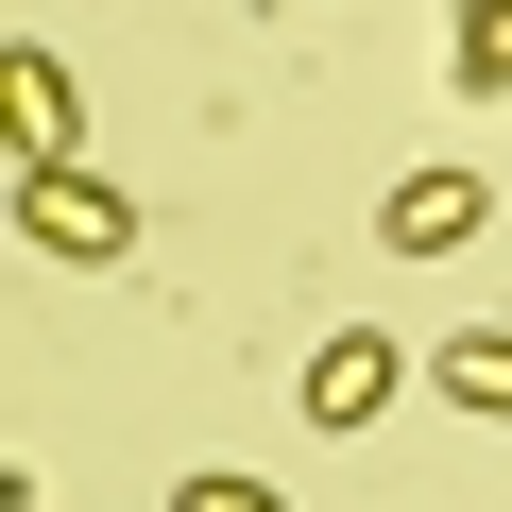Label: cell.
Masks as SVG:
<instances>
[{"label": "cell", "mask_w": 512, "mask_h": 512, "mask_svg": "<svg viewBox=\"0 0 512 512\" xmlns=\"http://www.w3.org/2000/svg\"><path fill=\"white\" fill-rule=\"evenodd\" d=\"M18 239L69 256V274H120L137 256V188H103L86 154H52V171H18Z\"/></svg>", "instance_id": "cell-1"}, {"label": "cell", "mask_w": 512, "mask_h": 512, "mask_svg": "<svg viewBox=\"0 0 512 512\" xmlns=\"http://www.w3.org/2000/svg\"><path fill=\"white\" fill-rule=\"evenodd\" d=\"M410 376H427L410 342H376V325H342V342L308 359V427H342V444H359V427H376V410H393Z\"/></svg>", "instance_id": "cell-2"}, {"label": "cell", "mask_w": 512, "mask_h": 512, "mask_svg": "<svg viewBox=\"0 0 512 512\" xmlns=\"http://www.w3.org/2000/svg\"><path fill=\"white\" fill-rule=\"evenodd\" d=\"M0 120H18V171H52V154H86V86H69V52H0Z\"/></svg>", "instance_id": "cell-3"}, {"label": "cell", "mask_w": 512, "mask_h": 512, "mask_svg": "<svg viewBox=\"0 0 512 512\" xmlns=\"http://www.w3.org/2000/svg\"><path fill=\"white\" fill-rule=\"evenodd\" d=\"M478 205H495V188H478L461 154H427V171H393V205H376V239H393V256H461V239H478Z\"/></svg>", "instance_id": "cell-4"}, {"label": "cell", "mask_w": 512, "mask_h": 512, "mask_svg": "<svg viewBox=\"0 0 512 512\" xmlns=\"http://www.w3.org/2000/svg\"><path fill=\"white\" fill-rule=\"evenodd\" d=\"M427 393H444V410H478V427H512V325H461V342H427Z\"/></svg>", "instance_id": "cell-5"}, {"label": "cell", "mask_w": 512, "mask_h": 512, "mask_svg": "<svg viewBox=\"0 0 512 512\" xmlns=\"http://www.w3.org/2000/svg\"><path fill=\"white\" fill-rule=\"evenodd\" d=\"M444 86L461 103H512V0H461V18H444Z\"/></svg>", "instance_id": "cell-6"}, {"label": "cell", "mask_w": 512, "mask_h": 512, "mask_svg": "<svg viewBox=\"0 0 512 512\" xmlns=\"http://www.w3.org/2000/svg\"><path fill=\"white\" fill-rule=\"evenodd\" d=\"M171 512H291V495H274V478H222V461H205V478H171Z\"/></svg>", "instance_id": "cell-7"}]
</instances>
